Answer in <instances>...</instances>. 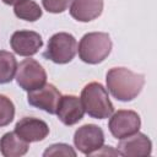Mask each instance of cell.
I'll return each mask as SVG.
<instances>
[{
    "mask_svg": "<svg viewBox=\"0 0 157 157\" xmlns=\"http://www.w3.org/2000/svg\"><path fill=\"white\" fill-rule=\"evenodd\" d=\"M105 82L108 91L115 99L130 102L140 94L145 85V76L126 67H112L105 75Z\"/></svg>",
    "mask_w": 157,
    "mask_h": 157,
    "instance_id": "1",
    "label": "cell"
},
{
    "mask_svg": "<svg viewBox=\"0 0 157 157\" xmlns=\"http://www.w3.org/2000/svg\"><path fill=\"white\" fill-rule=\"evenodd\" d=\"M81 102L91 118L107 119L114 113V107L109 99L108 91L99 82H90L81 91Z\"/></svg>",
    "mask_w": 157,
    "mask_h": 157,
    "instance_id": "2",
    "label": "cell"
},
{
    "mask_svg": "<svg viewBox=\"0 0 157 157\" xmlns=\"http://www.w3.org/2000/svg\"><path fill=\"white\" fill-rule=\"evenodd\" d=\"M112 39L108 33L104 32H90L86 33L78 43V56L86 64H99L112 52Z\"/></svg>",
    "mask_w": 157,
    "mask_h": 157,
    "instance_id": "3",
    "label": "cell"
},
{
    "mask_svg": "<svg viewBox=\"0 0 157 157\" xmlns=\"http://www.w3.org/2000/svg\"><path fill=\"white\" fill-rule=\"evenodd\" d=\"M76 52L77 42L75 37L66 32H59L49 38L43 56L55 64H67L75 58Z\"/></svg>",
    "mask_w": 157,
    "mask_h": 157,
    "instance_id": "4",
    "label": "cell"
},
{
    "mask_svg": "<svg viewBox=\"0 0 157 157\" xmlns=\"http://www.w3.org/2000/svg\"><path fill=\"white\" fill-rule=\"evenodd\" d=\"M16 82L23 91H33L47 82V72L34 59H25L17 65Z\"/></svg>",
    "mask_w": 157,
    "mask_h": 157,
    "instance_id": "5",
    "label": "cell"
},
{
    "mask_svg": "<svg viewBox=\"0 0 157 157\" xmlns=\"http://www.w3.org/2000/svg\"><path fill=\"white\" fill-rule=\"evenodd\" d=\"M109 118H110L108 121L109 131L118 140L130 136L140 130L141 119L140 115L134 110L120 109L113 113Z\"/></svg>",
    "mask_w": 157,
    "mask_h": 157,
    "instance_id": "6",
    "label": "cell"
},
{
    "mask_svg": "<svg viewBox=\"0 0 157 157\" xmlns=\"http://www.w3.org/2000/svg\"><path fill=\"white\" fill-rule=\"evenodd\" d=\"M104 144L103 130L94 124H85L74 134V145L83 155L91 156Z\"/></svg>",
    "mask_w": 157,
    "mask_h": 157,
    "instance_id": "7",
    "label": "cell"
},
{
    "mask_svg": "<svg viewBox=\"0 0 157 157\" xmlns=\"http://www.w3.org/2000/svg\"><path fill=\"white\" fill-rule=\"evenodd\" d=\"M61 93L52 83H44L42 87L29 91L27 94L28 103L38 109H42L49 114H55Z\"/></svg>",
    "mask_w": 157,
    "mask_h": 157,
    "instance_id": "8",
    "label": "cell"
},
{
    "mask_svg": "<svg viewBox=\"0 0 157 157\" xmlns=\"http://www.w3.org/2000/svg\"><path fill=\"white\" fill-rule=\"evenodd\" d=\"M12 50L21 56H32L43 47V39L39 33L28 29H20L12 33L10 38Z\"/></svg>",
    "mask_w": 157,
    "mask_h": 157,
    "instance_id": "9",
    "label": "cell"
},
{
    "mask_svg": "<svg viewBox=\"0 0 157 157\" xmlns=\"http://www.w3.org/2000/svg\"><path fill=\"white\" fill-rule=\"evenodd\" d=\"M15 132L26 142H37L44 140L49 134L48 124L38 118L25 117L15 125Z\"/></svg>",
    "mask_w": 157,
    "mask_h": 157,
    "instance_id": "10",
    "label": "cell"
},
{
    "mask_svg": "<svg viewBox=\"0 0 157 157\" xmlns=\"http://www.w3.org/2000/svg\"><path fill=\"white\" fill-rule=\"evenodd\" d=\"M55 114L58 115L59 120L63 124L69 126L75 125L83 118V114H85L81 98L74 94L61 96Z\"/></svg>",
    "mask_w": 157,
    "mask_h": 157,
    "instance_id": "11",
    "label": "cell"
},
{
    "mask_svg": "<svg viewBox=\"0 0 157 157\" xmlns=\"http://www.w3.org/2000/svg\"><path fill=\"white\" fill-rule=\"evenodd\" d=\"M118 151L121 156L129 157L150 156L152 152V142L147 135L137 131L130 136L120 139L118 144Z\"/></svg>",
    "mask_w": 157,
    "mask_h": 157,
    "instance_id": "12",
    "label": "cell"
},
{
    "mask_svg": "<svg viewBox=\"0 0 157 157\" xmlns=\"http://www.w3.org/2000/svg\"><path fill=\"white\" fill-rule=\"evenodd\" d=\"M103 0H72L70 15L80 22H90L102 15Z\"/></svg>",
    "mask_w": 157,
    "mask_h": 157,
    "instance_id": "13",
    "label": "cell"
},
{
    "mask_svg": "<svg viewBox=\"0 0 157 157\" xmlns=\"http://www.w3.org/2000/svg\"><path fill=\"white\" fill-rule=\"evenodd\" d=\"M29 148L28 142L22 140L15 131L2 135L0 139V153L4 157H20L27 153Z\"/></svg>",
    "mask_w": 157,
    "mask_h": 157,
    "instance_id": "14",
    "label": "cell"
},
{
    "mask_svg": "<svg viewBox=\"0 0 157 157\" xmlns=\"http://www.w3.org/2000/svg\"><path fill=\"white\" fill-rule=\"evenodd\" d=\"M13 12H15L16 17H18L20 20H25L28 22H34V21L39 20L43 15L40 6L33 0L20 1L18 4L15 5Z\"/></svg>",
    "mask_w": 157,
    "mask_h": 157,
    "instance_id": "15",
    "label": "cell"
},
{
    "mask_svg": "<svg viewBox=\"0 0 157 157\" xmlns=\"http://www.w3.org/2000/svg\"><path fill=\"white\" fill-rule=\"evenodd\" d=\"M17 70V61L12 53L0 50V85L12 81Z\"/></svg>",
    "mask_w": 157,
    "mask_h": 157,
    "instance_id": "16",
    "label": "cell"
},
{
    "mask_svg": "<svg viewBox=\"0 0 157 157\" xmlns=\"http://www.w3.org/2000/svg\"><path fill=\"white\" fill-rule=\"evenodd\" d=\"M15 118V105L12 101L4 96L0 94V128L9 125Z\"/></svg>",
    "mask_w": 157,
    "mask_h": 157,
    "instance_id": "17",
    "label": "cell"
},
{
    "mask_svg": "<svg viewBox=\"0 0 157 157\" xmlns=\"http://www.w3.org/2000/svg\"><path fill=\"white\" fill-rule=\"evenodd\" d=\"M44 157H58V156H64V157H76V151L67 144H54L50 145L44 152Z\"/></svg>",
    "mask_w": 157,
    "mask_h": 157,
    "instance_id": "18",
    "label": "cell"
},
{
    "mask_svg": "<svg viewBox=\"0 0 157 157\" xmlns=\"http://www.w3.org/2000/svg\"><path fill=\"white\" fill-rule=\"evenodd\" d=\"M72 0H42L43 7L52 13H60L67 10Z\"/></svg>",
    "mask_w": 157,
    "mask_h": 157,
    "instance_id": "19",
    "label": "cell"
},
{
    "mask_svg": "<svg viewBox=\"0 0 157 157\" xmlns=\"http://www.w3.org/2000/svg\"><path fill=\"white\" fill-rule=\"evenodd\" d=\"M20 1H22V0H2V2L6 4V5H16Z\"/></svg>",
    "mask_w": 157,
    "mask_h": 157,
    "instance_id": "20",
    "label": "cell"
}]
</instances>
